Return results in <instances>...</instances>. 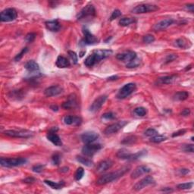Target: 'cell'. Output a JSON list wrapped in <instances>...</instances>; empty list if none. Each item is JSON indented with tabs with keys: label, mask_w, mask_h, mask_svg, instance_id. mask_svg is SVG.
Here are the masks:
<instances>
[{
	"label": "cell",
	"mask_w": 194,
	"mask_h": 194,
	"mask_svg": "<svg viewBox=\"0 0 194 194\" xmlns=\"http://www.w3.org/2000/svg\"><path fill=\"white\" fill-rule=\"evenodd\" d=\"M155 184L154 178L151 176H147V177H144L142 180L137 182L135 185L134 186V190L135 191H140L141 190L144 189L145 187H148V186L152 185Z\"/></svg>",
	"instance_id": "30bf717a"
},
{
	"label": "cell",
	"mask_w": 194,
	"mask_h": 194,
	"mask_svg": "<svg viewBox=\"0 0 194 194\" xmlns=\"http://www.w3.org/2000/svg\"><path fill=\"white\" fill-rule=\"evenodd\" d=\"M44 167H45V166L43 165H34V167L32 168V170H33L34 172L40 173L43 171Z\"/></svg>",
	"instance_id": "681fc988"
},
{
	"label": "cell",
	"mask_w": 194,
	"mask_h": 194,
	"mask_svg": "<svg viewBox=\"0 0 194 194\" xmlns=\"http://www.w3.org/2000/svg\"><path fill=\"white\" fill-rule=\"evenodd\" d=\"M77 98H76L75 95H73L72 94L71 96H70L66 102H63L62 104V108H64L65 109H74L77 106Z\"/></svg>",
	"instance_id": "ffe728a7"
},
{
	"label": "cell",
	"mask_w": 194,
	"mask_h": 194,
	"mask_svg": "<svg viewBox=\"0 0 194 194\" xmlns=\"http://www.w3.org/2000/svg\"><path fill=\"white\" fill-rule=\"evenodd\" d=\"M102 145H100V144H86L84 147L82 148V153L85 156L92 157L98 151L100 150V149H102Z\"/></svg>",
	"instance_id": "ba28073f"
},
{
	"label": "cell",
	"mask_w": 194,
	"mask_h": 194,
	"mask_svg": "<svg viewBox=\"0 0 194 194\" xmlns=\"http://www.w3.org/2000/svg\"><path fill=\"white\" fill-rule=\"evenodd\" d=\"M162 191H163V192L169 193V192H172L173 190L171 189V188H169V187H166V188H164V189L162 190Z\"/></svg>",
	"instance_id": "680465c9"
},
{
	"label": "cell",
	"mask_w": 194,
	"mask_h": 194,
	"mask_svg": "<svg viewBox=\"0 0 194 194\" xmlns=\"http://www.w3.org/2000/svg\"><path fill=\"white\" fill-rule=\"evenodd\" d=\"M115 115L113 112H107V113H105L104 115H102L101 118L105 121H111L115 119Z\"/></svg>",
	"instance_id": "74e56055"
},
{
	"label": "cell",
	"mask_w": 194,
	"mask_h": 194,
	"mask_svg": "<svg viewBox=\"0 0 194 194\" xmlns=\"http://www.w3.org/2000/svg\"><path fill=\"white\" fill-rule=\"evenodd\" d=\"M24 68L30 73H37V72L40 71V66H39V65L33 60L28 61L25 64Z\"/></svg>",
	"instance_id": "603a6c76"
},
{
	"label": "cell",
	"mask_w": 194,
	"mask_h": 194,
	"mask_svg": "<svg viewBox=\"0 0 194 194\" xmlns=\"http://www.w3.org/2000/svg\"><path fill=\"white\" fill-rule=\"evenodd\" d=\"M118 79V76H112V77H110L108 78V80H116Z\"/></svg>",
	"instance_id": "91938a15"
},
{
	"label": "cell",
	"mask_w": 194,
	"mask_h": 194,
	"mask_svg": "<svg viewBox=\"0 0 194 194\" xmlns=\"http://www.w3.org/2000/svg\"><path fill=\"white\" fill-rule=\"evenodd\" d=\"M177 58V55H175V54H171V55H168L165 59V63L168 64L169 63V62H173V61L175 60Z\"/></svg>",
	"instance_id": "f907efd6"
},
{
	"label": "cell",
	"mask_w": 194,
	"mask_h": 194,
	"mask_svg": "<svg viewBox=\"0 0 194 194\" xmlns=\"http://www.w3.org/2000/svg\"><path fill=\"white\" fill-rule=\"evenodd\" d=\"M44 182H45V184H46L47 185H48L52 188H53V189H56V190L62 189L64 186H65V182H64V181H60L59 183H57V182H54V181H48V180H46Z\"/></svg>",
	"instance_id": "83f0119b"
},
{
	"label": "cell",
	"mask_w": 194,
	"mask_h": 194,
	"mask_svg": "<svg viewBox=\"0 0 194 194\" xmlns=\"http://www.w3.org/2000/svg\"><path fill=\"white\" fill-rule=\"evenodd\" d=\"M167 140V137L163 135H157L154 136V137H152L150 138V141L152 143H159L163 142V141L166 140Z\"/></svg>",
	"instance_id": "d6a6232c"
},
{
	"label": "cell",
	"mask_w": 194,
	"mask_h": 194,
	"mask_svg": "<svg viewBox=\"0 0 194 194\" xmlns=\"http://www.w3.org/2000/svg\"><path fill=\"white\" fill-rule=\"evenodd\" d=\"M151 171H152L151 168H149L148 166L140 165L139 167H137V168L134 169V171L131 173V177L132 179H137V178L140 177V176L143 175V174L151 172Z\"/></svg>",
	"instance_id": "4fadbf2b"
},
{
	"label": "cell",
	"mask_w": 194,
	"mask_h": 194,
	"mask_svg": "<svg viewBox=\"0 0 194 194\" xmlns=\"http://www.w3.org/2000/svg\"><path fill=\"white\" fill-rule=\"evenodd\" d=\"M27 51H28V48H27V47H25V48H24L23 49H22V50H21V52L19 54H18V55H16V56H15V60L16 61V62H18V61H20L21 59H22V57H23V55H24V54H25L26 52H27Z\"/></svg>",
	"instance_id": "bcb514c9"
},
{
	"label": "cell",
	"mask_w": 194,
	"mask_h": 194,
	"mask_svg": "<svg viewBox=\"0 0 194 194\" xmlns=\"http://www.w3.org/2000/svg\"><path fill=\"white\" fill-rule=\"evenodd\" d=\"M84 170L83 168L80 167L77 169L76 171L75 174H74V178H75L76 181H80V180L82 179V177H84Z\"/></svg>",
	"instance_id": "8d00e7d4"
},
{
	"label": "cell",
	"mask_w": 194,
	"mask_h": 194,
	"mask_svg": "<svg viewBox=\"0 0 194 194\" xmlns=\"http://www.w3.org/2000/svg\"><path fill=\"white\" fill-rule=\"evenodd\" d=\"M68 55L69 56H70L71 59L72 60V62H73V63H74V65H76V64L77 63V61H78V58H77V54L74 52H73V51H69Z\"/></svg>",
	"instance_id": "f6af8a7d"
},
{
	"label": "cell",
	"mask_w": 194,
	"mask_h": 194,
	"mask_svg": "<svg viewBox=\"0 0 194 194\" xmlns=\"http://www.w3.org/2000/svg\"><path fill=\"white\" fill-rule=\"evenodd\" d=\"M84 32V44H87V45H93V44H96L99 42V40L89 31V30L87 29H84L83 30Z\"/></svg>",
	"instance_id": "ac0fdd59"
},
{
	"label": "cell",
	"mask_w": 194,
	"mask_h": 194,
	"mask_svg": "<svg viewBox=\"0 0 194 194\" xmlns=\"http://www.w3.org/2000/svg\"><path fill=\"white\" fill-rule=\"evenodd\" d=\"M136 90V84L134 83H129L125 84L124 87L119 90L117 94V98L119 99H126L127 97L131 95Z\"/></svg>",
	"instance_id": "5b68a950"
},
{
	"label": "cell",
	"mask_w": 194,
	"mask_h": 194,
	"mask_svg": "<svg viewBox=\"0 0 194 194\" xmlns=\"http://www.w3.org/2000/svg\"><path fill=\"white\" fill-rule=\"evenodd\" d=\"M62 92H63V88L61 86L55 85L51 86V87L46 89L45 91H44V94L47 97H52L56 96L62 93Z\"/></svg>",
	"instance_id": "2e32d148"
},
{
	"label": "cell",
	"mask_w": 194,
	"mask_h": 194,
	"mask_svg": "<svg viewBox=\"0 0 194 194\" xmlns=\"http://www.w3.org/2000/svg\"><path fill=\"white\" fill-rule=\"evenodd\" d=\"M112 52H113L111 49H99V50L93 51V53L90 54L86 59L84 64L87 67H93L102 59L109 57L112 54Z\"/></svg>",
	"instance_id": "6da1fadb"
},
{
	"label": "cell",
	"mask_w": 194,
	"mask_h": 194,
	"mask_svg": "<svg viewBox=\"0 0 194 194\" xmlns=\"http://www.w3.org/2000/svg\"><path fill=\"white\" fill-rule=\"evenodd\" d=\"M159 9V6L152 4H140L137 5L132 9L131 12L134 14H143L148 13V12H156Z\"/></svg>",
	"instance_id": "8992f818"
},
{
	"label": "cell",
	"mask_w": 194,
	"mask_h": 194,
	"mask_svg": "<svg viewBox=\"0 0 194 194\" xmlns=\"http://www.w3.org/2000/svg\"><path fill=\"white\" fill-rule=\"evenodd\" d=\"M113 165V162L110 159H106V160H103L98 164L96 167V172L102 173L103 171H107L108 169L112 168Z\"/></svg>",
	"instance_id": "d6986e66"
},
{
	"label": "cell",
	"mask_w": 194,
	"mask_h": 194,
	"mask_svg": "<svg viewBox=\"0 0 194 194\" xmlns=\"http://www.w3.org/2000/svg\"><path fill=\"white\" fill-rule=\"evenodd\" d=\"M99 138V134L94 131H87L81 135V140L86 144L92 143Z\"/></svg>",
	"instance_id": "5bb4252c"
},
{
	"label": "cell",
	"mask_w": 194,
	"mask_h": 194,
	"mask_svg": "<svg viewBox=\"0 0 194 194\" xmlns=\"http://www.w3.org/2000/svg\"><path fill=\"white\" fill-rule=\"evenodd\" d=\"M107 99V96L102 95L99 96L97 99H96L93 101V102L92 103V105L90 107V111L92 112H98L99 109L102 108V106H103V104L105 103V102Z\"/></svg>",
	"instance_id": "8fae6325"
},
{
	"label": "cell",
	"mask_w": 194,
	"mask_h": 194,
	"mask_svg": "<svg viewBox=\"0 0 194 194\" xmlns=\"http://www.w3.org/2000/svg\"><path fill=\"white\" fill-rule=\"evenodd\" d=\"M96 15V9L94 8V6L91 4L86 5L82 10L79 12V14L77 15V19H81L87 17V16H93Z\"/></svg>",
	"instance_id": "7c38bea8"
},
{
	"label": "cell",
	"mask_w": 194,
	"mask_h": 194,
	"mask_svg": "<svg viewBox=\"0 0 194 194\" xmlns=\"http://www.w3.org/2000/svg\"><path fill=\"white\" fill-rule=\"evenodd\" d=\"M173 23H174V20L173 19H165V20L161 21L156 24L154 27H153V29H154L155 31H161V30H165L166 28L170 27L171 24H173Z\"/></svg>",
	"instance_id": "e0dca14e"
},
{
	"label": "cell",
	"mask_w": 194,
	"mask_h": 194,
	"mask_svg": "<svg viewBox=\"0 0 194 194\" xmlns=\"http://www.w3.org/2000/svg\"><path fill=\"white\" fill-rule=\"evenodd\" d=\"M189 97V93L186 91H181L176 93L174 95V99L176 101L186 100Z\"/></svg>",
	"instance_id": "4316f807"
},
{
	"label": "cell",
	"mask_w": 194,
	"mask_h": 194,
	"mask_svg": "<svg viewBox=\"0 0 194 194\" xmlns=\"http://www.w3.org/2000/svg\"><path fill=\"white\" fill-rule=\"evenodd\" d=\"M143 40V42L145 43L149 44L154 42L155 37L152 35H151V34H147V35L144 36Z\"/></svg>",
	"instance_id": "b9f144b4"
},
{
	"label": "cell",
	"mask_w": 194,
	"mask_h": 194,
	"mask_svg": "<svg viewBox=\"0 0 194 194\" xmlns=\"http://www.w3.org/2000/svg\"><path fill=\"white\" fill-rule=\"evenodd\" d=\"M46 137L48 140L50 141L51 143H52L55 146H62V140H61V138L59 137V135H57L55 132L50 131V132L47 134Z\"/></svg>",
	"instance_id": "7402d4cb"
},
{
	"label": "cell",
	"mask_w": 194,
	"mask_h": 194,
	"mask_svg": "<svg viewBox=\"0 0 194 194\" xmlns=\"http://www.w3.org/2000/svg\"><path fill=\"white\" fill-rule=\"evenodd\" d=\"M117 59L120 61H122L124 62H130L131 61L134 60V59L137 58V54L136 52H133V51H127L123 53H119L116 55Z\"/></svg>",
	"instance_id": "9a60e30c"
},
{
	"label": "cell",
	"mask_w": 194,
	"mask_h": 194,
	"mask_svg": "<svg viewBox=\"0 0 194 194\" xmlns=\"http://www.w3.org/2000/svg\"><path fill=\"white\" fill-rule=\"evenodd\" d=\"M186 8H187V9L190 11L191 12H193V9H194L193 4H189V5H186Z\"/></svg>",
	"instance_id": "9f6ffc18"
},
{
	"label": "cell",
	"mask_w": 194,
	"mask_h": 194,
	"mask_svg": "<svg viewBox=\"0 0 194 194\" xmlns=\"http://www.w3.org/2000/svg\"><path fill=\"white\" fill-rule=\"evenodd\" d=\"M186 132H187V131H186L185 129H183V130H179L178 131H176V132L173 133L172 137H178V136L184 135Z\"/></svg>",
	"instance_id": "816d5d0a"
},
{
	"label": "cell",
	"mask_w": 194,
	"mask_h": 194,
	"mask_svg": "<svg viewBox=\"0 0 194 194\" xmlns=\"http://www.w3.org/2000/svg\"><path fill=\"white\" fill-rule=\"evenodd\" d=\"M36 34L34 33H29L28 34H27L25 37V40L27 43H32L35 40L36 38Z\"/></svg>",
	"instance_id": "7dc6e473"
},
{
	"label": "cell",
	"mask_w": 194,
	"mask_h": 194,
	"mask_svg": "<svg viewBox=\"0 0 194 194\" xmlns=\"http://www.w3.org/2000/svg\"><path fill=\"white\" fill-rule=\"evenodd\" d=\"M34 181H35V179L33 177H27V178L24 180V182L27 183V184H31V183H34Z\"/></svg>",
	"instance_id": "11a10c76"
},
{
	"label": "cell",
	"mask_w": 194,
	"mask_h": 194,
	"mask_svg": "<svg viewBox=\"0 0 194 194\" xmlns=\"http://www.w3.org/2000/svg\"><path fill=\"white\" fill-rule=\"evenodd\" d=\"M45 24H46V28L51 32L59 31V29H60V27H61L60 24H59V22L57 20L48 21L46 22Z\"/></svg>",
	"instance_id": "cb8c5ba5"
},
{
	"label": "cell",
	"mask_w": 194,
	"mask_h": 194,
	"mask_svg": "<svg viewBox=\"0 0 194 194\" xmlns=\"http://www.w3.org/2000/svg\"><path fill=\"white\" fill-rule=\"evenodd\" d=\"M55 65H56V66H57L58 68H65L70 67L71 63L65 57L62 56V55H59V57L57 58Z\"/></svg>",
	"instance_id": "d4e9b609"
},
{
	"label": "cell",
	"mask_w": 194,
	"mask_h": 194,
	"mask_svg": "<svg viewBox=\"0 0 194 194\" xmlns=\"http://www.w3.org/2000/svg\"><path fill=\"white\" fill-rule=\"evenodd\" d=\"M176 45L177 46H178L179 48H185L187 46V42L186 41L185 39H178L176 40Z\"/></svg>",
	"instance_id": "f35d334b"
},
{
	"label": "cell",
	"mask_w": 194,
	"mask_h": 194,
	"mask_svg": "<svg viewBox=\"0 0 194 194\" xmlns=\"http://www.w3.org/2000/svg\"><path fill=\"white\" fill-rule=\"evenodd\" d=\"M18 13L15 9L9 8L2 11L0 14V20L2 22H10L17 18Z\"/></svg>",
	"instance_id": "52a82bcc"
},
{
	"label": "cell",
	"mask_w": 194,
	"mask_h": 194,
	"mask_svg": "<svg viewBox=\"0 0 194 194\" xmlns=\"http://www.w3.org/2000/svg\"><path fill=\"white\" fill-rule=\"evenodd\" d=\"M2 167L12 168L23 165L27 162V159L24 158H1L0 160Z\"/></svg>",
	"instance_id": "3957f363"
},
{
	"label": "cell",
	"mask_w": 194,
	"mask_h": 194,
	"mask_svg": "<svg viewBox=\"0 0 194 194\" xmlns=\"http://www.w3.org/2000/svg\"><path fill=\"white\" fill-rule=\"evenodd\" d=\"M193 182H189V183H184V184H181L177 185V188L179 190H189L190 188H192Z\"/></svg>",
	"instance_id": "ab89813d"
},
{
	"label": "cell",
	"mask_w": 194,
	"mask_h": 194,
	"mask_svg": "<svg viewBox=\"0 0 194 194\" xmlns=\"http://www.w3.org/2000/svg\"><path fill=\"white\" fill-rule=\"evenodd\" d=\"M145 154H146V150L139 151V152H136V153H131V155H130L127 160H137V159H140V158H141L142 156H143Z\"/></svg>",
	"instance_id": "f546056e"
},
{
	"label": "cell",
	"mask_w": 194,
	"mask_h": 194,
	"mask_svg": "<svg viewBox=\"0 0 194 194\" xmlns=\"http://www.w3.org/2000/svg\"><path fill=\"white\" fill-rule=\"evenodd\" d=\"M127 124V121H118V122L110 124V125L108 126V127L105 129L104 134H106V135H112V134H116V133L118 132L120 130H121Z\"/></svg>",
	"instance_id": "9c48e42d"
},
{
	"label": "cell",
	"mask_w": 194,
	"mask_h": 194,
	"mask_svg": "<svg viewBox=\"0 0 194 194\" xmlns=\"http://www.w3.org/2000/svg\"><path fill=\"white\" fill-rule=\"evenodd\" d=\"M4 134L15 138H29L34 136V133L27 130H8L4 131Z\"/></svg>",
	"instance_id": "277c9868"
},
{
	"label": "cell",
	"mask_w": 194,
	"mask_h": 194,
	"mask_svg": "<svg viewBox=\"0 0 194 194\" xmlns=\"http://www.w3.org/2000/svg\"><path fill=\"white\" fill-rule=\"evenodd\" d=\"M158 134H159L158 131L153 128L148 129V130H146V131H145V133H144V134H145L146 137H154V136L157 135Z\"/></svg>",
	"instance_id": "7bdbcfd3"
},
{
	"label": "cell",
	"mask_w": 194,
	"mask_h": 194,
	"mask_svg": "<svg viewBox=\"0 0 194 194\" xmlns=\"http://www.w3.org/2000/svg\"><path fill=\"white\" fill-rule=\"evenodd\" d=\"M181 149L186 152H193L194 151V147L193 144H184V145H182Z\"/></svg>",
	"instance_id": "60d3db41"
},
{
	"label": "cell",
	"mask_w": 194,
	"mask_h": 194,
	"mask_svg": "<svg viewBox=\"0 0 194 194\" xmlns=\"http://www.w3.org/2000/svg\"><path fill=\"white\" fill-rule=\"evenodd\" d=\"M178 173H179L180 175H182V176L187 175V174H189L190 173V170L189 169H187V168L180 169V170H178Z\"/></svg>",
	"instance_id": "f5cc1de1"
},
{
	"label": "cell",
	"mask_w": 194,
	"mask_h": 194,
	"mask_svg": "<svg viewBox=\"0 0 194 194\" xmlns=\"http://www.w3.org/2000/svg\"><path fill=\"white\" fill-rule=\"evenodd\" d=\"M130 155H131V153L124 149H120L117 153V156L119 158V159H125V160H127V159H128Z\"/></svg>",
	"instance_id": "1f68e13d"
},
{
	"label": "cell",
	"mask_w": 194,
	"mask_h": 194,
	"mask_svg": "<svg viewBox=\"0 0 194 194\" xmlns=\"http://www.w3.org/2000/svg\"><path fill=\"white\" fill-rule=\"evenodd\" d=\"M146 113H147V110L144 107H137L134 109V114L137 115V116L143 117V116L146 115Z\"/></svg>",
	"instance_id": "d590c367"
},
{
	"label": "cell",
	"mask_w": 194,
	"mask_h": 194,
	"mask_svg": "<svg viewBox=\"0 0 194 194\" xmlns=\"http://www.w3.org/2000/svg\"><path fill=\"white\" fill-rule=\"evenodd\" d=\"M77 160L79 162L81 163V164L84 165L85 166H87V167H91L93 165V162L91 159H88V158L84 157V156H77Z\"/></svg>",
	"instance_id": "f1b7e54d"
},
{
	"label": "cell",
	"mask_w": 194,
	"mask_h": 194,
	"mask_svg": "<svg viewBox=\"0 0 194 194\" xmlns=\"http://www.w3.org/2000/svg\"><path fill=\"white\" fill-rule=\"evenodd\" d=\"M134 22H135V21L132 18H123L119 21V24L122 27H127Z\"/></svg>",
	"instance_id": "4dcf8cb0"
},
{
	"label": "cell",
	"mask_w": 194,
	"mask_h": 194,
	"mask_svg": "<svg viewBox=\"0 0 194 194\" xmlns=\"http://www.w3.org/2000/svg\"><path fill=\"white\" fill-rule=\"evenodd\" d=\"M177 78L176 75H171V76H165V77H160L157 80L158 84H172L174 80Z\"/></svg>",
	"instance_id": "484cf974"
},
{
	"label": "cell",
	"mask_w": 194,
	"mask_h": 194,
	"mask_svg": "<svg viewBox=\"0 0 194 194\" xmlns=\"http://www.w3.org/2000/svg\"><path fill=\"white\" fill-rule=\"evenodd\" d=\"M121 15V11L118 10V9H116V10H115L114 12H112V15H111L110 17V21H113L115 20V19L118 18V17H120Z\"/></svg>",
	"instance_id": "c3c4849f"
},
{
	"label": "cell",
	"mask_w": 194,
	"mask_h": 194,
	"mask_svg": "<svg viewBox=\"0 0 194 194\" xmlns=\"http://www.w3.org/2000/svg\"><path fill=\"white\" fill-rule=\"evenodd\" d=\"M64 122L65 124H68V125H80L82 122V119L80 117H77V116H65L64 118Z\"/></svg>",
	"instance_id": "44dd1931"
},
{
	"label": "cell",
	"mask_w": 194,
	"mask_h": 194,
	"mask_svg": "<svg viewBox=\"0 0 194 194\" xmlns=\"http://www.w3.org/2000/svg\"><path fill=\"white\" fill-rule=\"evenodd\" d=\"M190 114V110L189 109H185L181 112V115L182 116H188Z\"/></svg>",
	"instance_id": "db71d44e"
},
{
	"label": "cell",
	"mask_w": 194,
	"mask_h": 194,
	"mask_svg": "<svg viewBox=\"0 0 194 194\" xmlns=\"http://www.w3.org/2000/svg\"><path fill=\"white\" fill-rule=\"evenodd\" d=\"M140 59H138V58H136V59H134V60L131 61L130 62H128V63L127 64V68H137L138 67V66L140 65Z\"/></svg>",
	"instance_id": "e575fe53"
},
{
	"label": "cell",
	"mask_w": 194,
	"mask_h": 194,
	"mask_svg": "<svg viewBox=\"0 0 194 194\" xmlns=\"http://www.w3.org/2000/svg\"><path fill=\"white\" fill-rule=\"evenodd\" d=\"M136 141H137V137L135 136H129L121 141V143L124 145H131L136 143Z\"/></svg>",
	"instance_id": "836d02e7"
},
{
	"label": "cell",
	"mask_w": 194,
	"mask_h": 194,
	"mask_svg": "<svg viewBox=\"0 0 194 194\" xmlns=\"http://www.w3.org/2000/svg\"><path fill=\"white\" fill-rule=\"evenodd\" d=\"M52 161L54 165H59L60 164V162H61L60 155L58 154V153L54 154L52 157Z\"/></svg>",
	"instance_id": "ee69618b"
},
{
	"label": "cell",
	"mask_w": 194,
	"mask_h": 194,
	"mask_svg": "<svg viewBox=\"0 0 194 194\" xmlns=\"http://www.w3.org/2000/svg\"><path fill=\"white\" fill-rule=\"evenodd\" d=\"M68 171V168L67 167L62 168L61 169V172H67Z\"/></svg>",
	"instance_id": "94428289"
},
{
	"label": "cell",
	"mask_w": 194,
	"mask_h": 194,
	"mask_svg": "<svg viewBox=\"0 0 194 194\" xmlns=\"http://www.w3.org/2000/svg\"><path fill=\"white\" fill-rule=\"evenodd\" d=\"M129 170H130V167L126 166V167H123L121 168L118 169V170L114 171V172H110L104 174L100 178L98 179V181H96V184L98 185H104V184H109V183L112 182V181H116L118 178L122 177L123 175H124L126 173L128 172Z\"/></svg>",
	"instance_id": "7a4b0ae2"
},
{
	"label": "cell",
	"mask_w": 194,
	"mask_h": 194,
	"mask_svg": "<svg viewBox=\"0 0 194 194\" xmlns=\"http://www.w3.org/2000/svg\"><path fill=\"white\" fill-rule=\"evenodd\" d=\"M50 109H52V111H54V112H57V111L59 110V107H58L56 105H52V106H51Z\"/></svg>",
	"instance_id": "6f0895ef"
}]
</instances>
